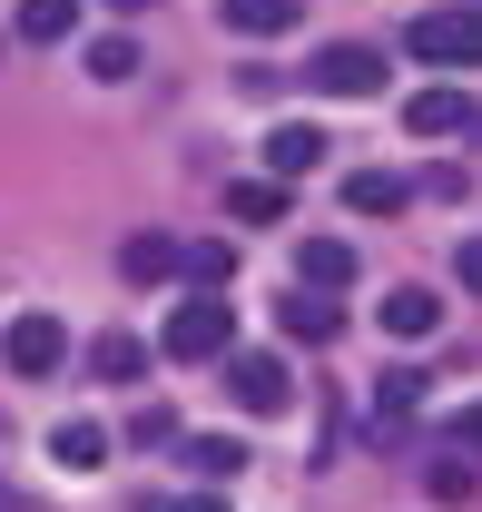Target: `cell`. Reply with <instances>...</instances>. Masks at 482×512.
Wrapping results in <instances>:
<instances>
[{
	"mask_svg": "<svg viewBox=\"0 0 482 512\" xmlns=\"http://www.w3.org/2000/svg\"><path fill=\"white\" fill-rule=\"evenodd\" d=\"M89 79H138V40H89Z\"/></svg>",
	"mask_w": 482,
	"mask_h": 512,
	"instance_id": "44dd1931",
	"label": "cell"
},
{
	"mask_svg": "<svg viewBox=\"0 0 482 512\" xmlns=\"http://www.w3.org/2000/svg\"><path fill=\"white\" fill-rule=\"evenodd\" d=\"M227 394H237L246 414H286V404H296V384H286V355H237V365H227Z\"/></svg>",
	"mask_w": 482,
	"mask_h": 512,
	"instance_id": "8992f818",
	"label": "cell"
},
{
	"mask_svg": "<svg viewBox=\"0 0 482 512\" xmlns=\"http://www.w3.org/2000/svg\"><path fill=\"white\" fill-rule=\"evenodd\" d=\"M89 375H99V384H148V345L119 335V325H109V335H89Z\"/></svg>",
	"mask_w": 482,
	"mask_h": 512,
	"instance_id": "4fadbf2b",
	"label": "cell"
},
{
	"mask_svg": "<svg viewBox=\"0 0 482 512\" xmlns=\"http://www.w3.org/2000/svg\"><path fill=\"white\" fill-rule=\"evenodd\" d=\"M414 404H423V375L404 365V375H384V394H374V424H404Z\"/></svg>",
	"mask_w": 482,
	"mask_h": 512,
	"instance_id": "ffe728a7",
	"label": "cell"
},
{
	"mask_svg": "<svg viewBox=\"0 0 482 512\" xmlns=\"http://www.w3.org/2000/svg\"><path fill=\"white\" fill-rule=\"evenodd\" d=\"M227 345H237V306H227V296H178V306H168V335H158L168 365H207V355H227Z\"/></svg>",
	"mask_w": 482,
	"mask_h": 512,
	"instance_id": "6da1fadb",
	"label": "cell"
},
{
	"mask_svg": "<svg viewBox=\"0 0 482 512\" xmlns=\"http://www.w3.org/2000/svg\"><path fill=\"white\" fill-rule=\"evenodd\" d=\"M128 444H178V404H148V414L128 424Z\"/></svg>",
	"mask_w": 482,
	"mask_h": 512,
	"instance_id": "603a6c76",
	"label": "cell"
},
{
	"mask_svg": "<svg viewBox=\"0 0 482 512\" xmlns=\"http://www.w3.org/2000/svg\"><path fill=\"white\" fill-rule=\"evenodd\" d=\"M109 10H119V20H138V10H148V0H109Z\"/></svg>",
	"mask_w": 482,
	"mask_h": 512,
	"instance_id": "4316f807",
	"label": "cell"
},
{
	"mask_svg": "<svg viewBox=\"0 0 482 512\" xmlns=\"http://www.w3.org/2000/svg\"><path fill=\"white\" fill-rule=\"evenodd\" d=\"M0 365H10L20 384H50L69 365V325L60 316H10L0 325Z\"/></svg>",
	"mask_w": 482,
	"mask_h": 512,
	"instance_id": "3957f363",
	"label": "cell"
},
{
	"mask_svg": "<svg viewBox=\"0 0 482 512\" xmlns=\"http://www.w3.org/2000/svg\"><path fill=\"white\" fill-rule=\"evenodd\" d=\"M404 60L473 69L482 60V0H473V10H414V20H404Z\"/></svg>",
	"mask_w": 482,
	"mask_h": 512,
	"instance_id": "7a4b0ae2",
	"label": "cell"
},
{
	"mask_svg": "<svg viewBox=\"0 0 482 512\" xmlns=\"http://www.w3.org/2000/svg\"><path fill=\"white\" fill-rule=\"evenodd\" d=\"M296 276L315 286V296H335V286H355V247H345V237H305V247H296Z\"/></svg>",
	"mask_w": 482,
	"mask_h": 512,
	"instance_id": "7c38bea8",
	"label": "cell"
},
{
	"mask_svg": "<svg viewBox=\"0 0 482 512\" xmlns=\"http://www.w3.org/2000/svg\"><path fill=\"white\" fill-rule=\"evenodd\" d=\"M217 20H227L237 40H276V30L305 20V0H217Z\"/></svg>",
	"mask_w": 482,
	"mask_h": 512,
	"instance_id": "8fae6325",
	"label": "cell"
},
{
	"mask_svg": "<svg viewBox=\"0 0 482 512\" xmlns=\"http://www.w3.org/2000/svg\"><path fill=\"white\" fill-rule=\"evenodd\" d=\"M187 463H197L207 483H227V473H246V444H237V434H197V444H187Z\"/></svg>",
	"mask_w": 482,
	"mask_h": 512,
	"instance_id": "d6986e66",
	"label": "cell"
},
{
	"mask_svg": "<svg viewBox=\"0 0 482 512\" xmlns=\"http://www.w3.org/2000/svg\"><path fill=\"white\" fill-rule=\"evenodd\" d=\"M482 109L463 99V89H414L404 99V138H473Z\"/></svg>",
	"mask_w": 482,
	"mask_h": 512,
	"instance_id": "5b68a950",
	"label": "cell"
},
{
	"mask_svg": "<svg viewBox=\"0 0 482 512\" xmlns=\"http://www.w3.org/2000/svg\"><path fill=\"white\" fill-rule=\"evenodd\" d=\"M453 444H473V453H482V404L463 414V424H453Z\"/></svg>",
	"mask_w": 482,
	"mask_h": 512,
	"instance_id": "d4e9b609",
	"label": "cell"
},
{
	"mask_svg": "<svg viewBox=\"0 0 482 512\" xmlns=\"http://www.w3.org/2000/svg\"><path fill=\"white\" fill-rule=\"evenodd\" d=\"M305 168H325V128L315 119H276L266 128V178L286 188V178H305Z\"/></svg>",
	"mask_w": 482,
	"mask_h": 512,
	"instance_id": "52a82bcc",
	"label": "cell"
},
{
	"mask_svg": "<svg viewBox=\"0 0 482 512\" xmlns=\"http://www.w3.org/2000/svg\"><path fill=\"white\" fill-rule=\"evenodd\" d=\"M325 99H374L384 89V50H364V40H325V60L305 69Z\"/></svg>",
	"mask_w": 482,
	"mask_h": 512,
	"instance_id": "277c9868",
	"label": "cell"
},
{
	"mask_svg": "<svg viewBox=\"0 0 482 512\" xmlns=\"http://www.w3.org/2000/svg\"><path fill=\"white\" fill-rule=\"evenodd\" d=\"M423 197V178H404V168H355L345 178V207L355 217H394V207H414Z\"/></svg>",
	"mask_w": 482,
	"mask_h": 512,
	"instance_id": "ba28073f",
	"label": "cell"
},
{
	"mask_svg": "<svg viewBox=\"0 0 482 512\" xmlns=\"http://www.w3.org/2000/svg\"><path fill=\"white\" fill-rule=\"evenodd\" d=\"M374 325H384L394 345H423V335L443 325V296H423V286H394V296L374 306Z\"/></svg>",
	"mask_w": 482,
	"mask_h": 512,
	"instance_id": "30bf717a",
	"label": "cell"
},
{
	"mask_svg": "<svg viewBox=\"0 0 482 512\" xmlns=\"http://www.w3.org/2000/svg\"><path fill=\"white\" fill-rule=\"evenodd\" d=\"M227 217H237V227H276V217H286V188H276V178H237V188H227Z\"/></svg>",
	"mask_w": 482,
	"mask_h": 512,
	"instance_id": "e0dca14e",
	"label": "cell"
},
{
	"mask_svg": "<svg viewBox=\"0 0 482 512\" xmlns=\"http://www.w3.org/2000/svg\"><path fill=\"white\" fill-rule=\"evenodd\" d=\"M50 453H60L69 473H99V463H109V424H89V414H69L60 434H50Z\"/></svg>",
	"mask_w": 482,
	"mask_h": 512,
	"instance_id": "9a60e30c",
	"label": "cell"
},
{
	"mask_svg": "<svg viewBox=\"0 0 482 512\" xmlns=\"http://www.w3.org/2000/svg\"><path fill=\"white\" fill-rule=\"evenodd\" d=\"M276 325H286L296 345H335L345 306H335V296H315V286H296V296H276Z\"/></svg>",
	"mask_w": 482,
	"mask_h": 512,
	"instance_id": "9c48e42d",
	"label": "cell"
},
{
	"mask_svg": "<svg viewBox=\"0 0 482 512\" xmlns=\"http://www.w3.org/2000/svg\"><path fill=\"white\" fill-rule=\"evenodd\" d=\"M168 512H227V503H217V493H178Z\"/></svg>",
	"mask_w": 482,
	"mask_h": 512,
	"instance_id": "484cf974",
	"label": "cell"
},
{
	"mask_svg": "<svg viewBox=\"0 0 482 512\" xmlns=\"http://www.w3.org/2000/svg\"><path fill=\"white\" fill-rule=\"evenodd\" d=\"M423 483H433V503H463V493H473V463H463V453H443Z\"/></svg>",
	"mask_w": 482,
	"mask_h": 512,
	"instance_id": "7402d4cb",
	"label": "cell"
},
{
	"mask_svg": "<svg viewBox=\"0 0 482 512\" xmlns=\"http://www.w3.org/2000/svg\"><path fill=\"white\" fill-rule=\"evenodd\" d=\"M69 30H79V0H20V40L50 50V40H69Z\"/></svg>",
	"mask_w": 482,
	"mask_h": 512,
	"instance_id": "ac0fdd59",
	"label": "cell"
},
{
	"mask_svg": "<svg viewBox=\"0 0 482 512\" xmlns=\"http://www.w3.org/2000/svg\"><path fill=\"white\" fill-rule=\"evenodd\" d=\"M119 276H128V286H168V276H178V237H128Z\"/></svg>",
	"mask_w": 482,
	"mask_h": 512,
	"instance_id": "5bb4252c",
	"label": "cell"
},
{
	"mask_svg": "<svg viewBox=\"0 0 482 512\" xmlns=\"http://www.w3.org/2000/svg\"><path fill=\"white\" fill-rule=\"evenodd\" d=\"M453 276H463V286L482 296V237H463V256H453Z\"/></svg>",
	"mask_w": 482,
	"mask_h": 512,
	"instance_id": "cb8c5ba5",
	"label": "cell"
},
{
	"mask_svg": "<svg viewBox=\"0 0 482 512\" xmlns=\"http://www.w3.org/2000/svg\"><path fill=\"white\" fill-rule=\"evenodd\" d=\"M178 276H187V286H207V296H217V286L237 276V247H227V237H197V247H178Z\"/></svg>",
	"mask_w": 482,
	"mask_h": 512,
	"instance_id": "2e32d148",
	"label": "cell"
}]
</instances>
